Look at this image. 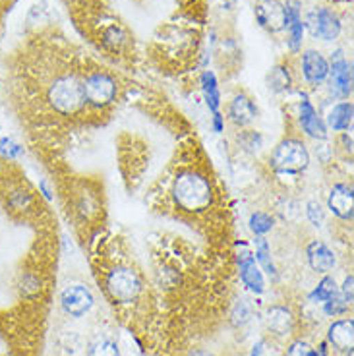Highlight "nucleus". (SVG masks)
<instances>
[{"label":"nucleus","instance_id":"nucleus-6","mask_svg":"<svg viewBox=\"0 0 354 356\" xmlns=\"http://www.w3.org/2000/svg\"><path fill=\"white\" fill-rule=\"evenodd\" d=\"M304 29L310 31V35L319 41H335L343 31V24L335 10L331 8H314L306 14Z\"/></svg>","mask_w":354,"mask_h":356},{"label":"nucleus","instance_id":"nucleus-19","mask_svg":"<svg viewBox=\"0 0 354 356\" xmlns=\"http://www.w3.org/2000/svg\"><path fill=\"white\" fill-rule=\"evenodd\" d=\"M202 91H204V99L207 107L211 113H219L221 107V93H219V83L217 78L211 70H205L202 74Z\"/></svg>","mask_w":354,"mask_h":356},{"label":"nucleus","instance_id":"nucleus-16","mask_svg":"<svg viewBox=\"0 0 354 356\" xmlns=\"http://www.w3.org/2000/svg\"><path fill=\"white\" fill-rule=\"evenodd\" d=\"M306 258L314 271L318 273H329L337 264L335 252L329 248L325 242L312 241L306 248Z\"/></svg>","mask_w":354,"mask_h":356},{"label":"nucleus","instance_id":"nucleus-4","mask_svg":"<svg viewBox=\"0 0 354 356\" xmlns=\"http://www.w3.org/2000/svg\"><path fill=\"white\" fill-rule=\"evenodd\" d=\"M81 89H83L86 105L93 108H106L116 101L118 81L108 72L93 70L86 78H81Z\"/></svg>","mask_w":354,"mask_h":356},{"label":"nucleus","instance_id":"nucleus-23","mask_svg":"<svg viewBox=\"0 0 354 356\" xmlns=\"http://www.w3.org/2000/svg\"><path fill=\"white\" fill-rule=\"evenodd\" d=\"M256 261L257 266L264 267V271L269 273L271 277L277 275V269H275L273 259H271V248L264 236H257L256 238Z\"/></svg>","mask_w":354,"mask_h":356},{"label":"nucleus","instance_id":"nucleus-29","mask_svg":"<svg viewBox=\"0 0 354 356\" xmlns=\"http://www.w3.org/2000/svg\"><path fill=\"white\" fill-rule=\"evenodd\" d=\"M0 155L4 159H16L24 155V147L14 138H2L0 140Z\"/></svg>","mask_w":354,"mask_h":356},{"label":"nucleus","instance_id":"nucleus-1","mask_svg":"<svg viewBox=\"0 0 354 356\" xmlns=\"http://www.w3.org/2000/svg\"><path fill=\"white\" fill-rule=\"evenodd\" d=\"M172 200L186 213H204L213 204V186L209 178L198 170H184L172 182Z\"/></svg>","mask_w":354,"mask_h":356},{"label":"nucleus","instance_id":"nucleus-9","mask_svg":"<svg viewBox=\"0 0 354 356\" xmlns=\"http://www.w3.org/2000/svg\"><path fill=\"white\" fill-rule=\"evenodd\" d=\"M300 72L306 83H310L312 88H319L328 81L329 60L321 51L308 49L300 56Z\"/></svg>","mask_w":354,"mask_h":356},{"label":"nucleus","instance_id":"nucleus-24","mask_svg":"<svg viewBox=\"0 0 354 356\" xmlns=\"http://www.w3.org/2000/svg\"><path fill=\"white\" fill-rule=\"evenodd\" d=\"M250 231L254 232L256 236H266L267 232L273 229V217L266 211H256V213L250 215Z\"/></svg>","mask_w":354,"mask_h":356},{"label":"nucleus","instance_id":"nucleus-26","mask_svg":"<svg viewBox=\"0 0 354 356\" xmlns=\"http://www.w3.org/2000/svg\"><path fill=\"white\" fill-rule=\"evenodd\" d=\"M287 356H328V350H325V345H321L316 350L306 341H294L287 350Z\"/></svg>","mask_w":354,"mask_h":356},{"label":"nucleus","instance_id":"nucleus-30","mask_svg":"<svg viewBox=\"0 0 354 356\" xmlns=\"http://www.w3.org/2000/svg\"><path fill=\"white\" fill-rule=\"evenodd\" d=\"M306 215H308V221L314 225V227H321L325 222V211H323V205L312 200L306 204Z\"/></svg>","mask_w":354,"mask_h":356},{"label":"nucleus","instance_id":"nucleus-17","mask_svg":"<svg viewBox=\"0 0 354 356\" xmlns=\"http://www.w3.org/2000/svg\"><path fill=\"white\" fill-rule=\"evenodd\" d=\"M353 116H354V107L351 101H341L333 105V108L329 111L328 115V128L335 130V132H346L351 126H353Z\"/></svg>","mask_w":354,"mask_h":356},{"label":"nucleus","instance_id":"nucleus-13","mask_svg":"<svg viewBox=\"0 0 354 356\" xmlns=\"http://www.w3.org/2000/svg\"><path fill=\"white\" fill-rule=\"evenodd\" d=\"M240 264V279L242 283L248 286L252 293L262 294L266 291V281H264V273L257 266V261L254 259V256L250 254L248 250H244L239 256Z\"/></svg>","mask_w":354,"mask_h":356},{"label":"nucleus","instance_id":"nucleus-11","mask_svg":"<svg viewBox=\"0 0 354 356\" xmlns=\"http://www.w3.org/2000/svg\"><path fill=\"white\" fill-rule=\"evenodd\" d=\"M61 304L70 318H81L91 310L93 294L86 285H68L61 294Z\"/></svg>","mask_w":354,"mask_h":356},{"label":"nucleus","instance_id":"nucleus-3","mask_svg":"<svg viewBox=\"0 0 354 356\" xmlns=\"http://www.w3.org/2000/svg\"><path fill=\"white\" fill-rule=\"evenodd\" d=\"M269 163L277 175H287V177L302 175L310 167V152L302 140L284 138L283 142L277 143Z\"/></svg>","mask_w":354,"mask_h":356},{"label":"nucleus","instance_id":"nucleus-14","mask_svg":"<svg viewBox=\"0 0 354 356\" xmlns=\"http://www.w3.org/2000/svg\"><path fill=\"white\" fill-rule=\"evenodd\" d=\"M328 339L339 353L351 355L354 347V321L351 318L333 321L328 330Z\"/></svg>","mask_w":354,"mask_h":356},{"label":"nucleus","instance_id":"nucleus-5","mask_svg":"<svg viewBox=\"0 0 354 356\" xmlns=\"http://www.w3.org/2000/svg\"><path fill=\"white\" fill-rule=\"evenodd\" d=\"M105 285L115 302H134L142 293V281L130 267H116L108 271Z\"/></svg>","mask_w":354,"mask_h":356},{"label":"nucleus","instance_id":"nucleus-18","mask_svg":"<svg viewBox=\"0 0 354 356\" xmlns=\"http://www.w3.org/2000/svg\"><path fill=\"white\" fill-rule=\"evenodd\" d=\"M267 327L277 335H289L292 330V314L284 306H271L267 310Z\"/></svg>","mask_w":354,"mask_h":356},{"label":"nucleus","instance_id":"nucleus-25","mask_svg":"<svg viewBox=\"0 0 354 356\" xmlns=\"http://www.w3.org/2000/svg\"><path fill=\"white\" fill-rule=\"evenodd\" d=\"M337 293H339V289H337L335 279L325 275L321 281H319V285L316 286V291L310 294V298L314 300V302H325V300H329V298Z\"/></svg>","mask_w":354,"mask_h":356},{"label":"nucleus","instance_id":"nucleus-15","mask_svg":"<svg viewBox=\"0 0 354 356\" xmlns=\"http://www.w3.org/2000/svg\"><path fill=\"white\" fill-rule=\"evenodd\" d=\"M227 116H229V120L234 126H248L257 116L256 103H254L248 95L236 93V95L232 97V101L229 103Z\"/></svg>","mask_w":354,"mask_h":356},{"label":"nucleus","instance_id":"nucleus-7","mask_svg":"<svg viewBox=\"0 0 354 356\" xmlns=\"http://www.w3.org/2000/svg\"><path fill=\"white\" fill-rule=\"evenodd\" d=\"M328 83L335 97L346 101L353 95V63L346 60L343 51H337L329 60Z\"/></svg>","mask_w":354,"mask_h":356},{"label":"nucleus","instance_id":"nucleus-31","mask_svg":"<svg viewBox=\"0 0 354 356\" xmlns=\"http://www.w3.org/2000/svg\"><path fill=\"white\" fill-rule=\"evenodd\" d=\"M353 281H354L353 275L346 277L345 283H343V286H341V291H339L341 296H343L348 304H353Z\"/></svg>","mask_w":354,"mask_h":356},{"label":"nucleus","instance_id":"nucleus-32","mask_svg":"<svg viewBox=\"0 0 354 356\" xmlns=\"http://www.w3.org/2000/svg\"><path fill=\"white\" fill-rule=\"evenodd\" d=\"M213 130L217 134H221L225 130V118L221 113H213Z\"/></svg>","mask_w":354,"mask_h":356},{"label":"nucleus","instance_id":"nucleus-21","mask_svg":"<svg viewBox=\"0 0 354 356\" xmlns=\"http://www.w3.org/2000/svg\"><path fill=\"white\" fill-rule=\"evenodd\" d=\"M88 356H120V348L116 345L115 339L99 335L89 343Z\"/></svg>","mask_w":354,"mask_h":356},{"label":"nucleus","instance_id":"nucleus-28","mask_svg":"<svg viewBox=\"0 0 354 356\" xmlns=\"http://www.w3.org/2000/svg\"><path fill=\"white\" fill-rule=\"evenodd\" d=\"M348 306H351V304L346 302L345 298L341 296V293H337L333 294L329 300L323 302V310H325L328 316H341V314H345V312L348 310Z\"/></svg>","mask_w":354,"mask_h":356},{"label":"nucleus","instance_id":"nucleus-10","mask_svg":"<svg viewBox=\"0 0 354 356\" xmlns=\"http://www.w3.org/2000/svg\"><path fill=\"white\" fill-rule=\"evenodd\" d=\"M298 124H300L302 132L310 136L314 140H328V124L325 120L319 116L316 107L312 105L306 93L300 91V105H298Z\"/></svg>","mask_w":354,"mask_h":356},{"label":"nucleus","instance_id":"nucleus-2","mask_svg":"<svg viewBox=\"0 0 354 356\" xmlns=\"http://www.w3.org/2000/svg\"><path fill=\"white\" fill-rule=\"evenodd\" d=\"M47 103L56 115L76 116L86 107L81 78L74 72H63L54 76L47 86Z\"/></svg>","mask_w":354,"mask_h":356},{"label":"nucleus","instance_id":"nucleus-8","mask_svg":"<svg viewBox=\"0 0 354 356\" xmlns=\"http://www.w3.org/2000/svg\"><path fill=\"white\" fill-rule=\"evenodd\" d=\"M256 19L259 26L267 29L269 33H279L284 31L289 26V14H287V4L279 0H259L256 4Z\"/></svg>","mask_w":354,"mask_h":356},{"label":"nucleus","instance_id":"nucleus-33","mask_svg":"<svg viewBox=\"0 0 354 356\" xmlns=\"http://www.w3.org/2000/svg\"><path fill=\"white\" fill-rule=\"evenodd\" d=\"M39 188H41V192H43V196L47 197V200H51V190H49V188H47V182H45V180H41V182H39Z\"/></svg>","mask_w":354,"mask_h":356},{"label":"nucleus","instance_id":"nucleus-20","mask_svg":"<svg viewBox=\"0 0 354 356\" xmlns=\"http://www.w3.org/2000/svg\"><path fill=\"white\" fill-rule=\"evenodd\" d=\"M126 43H128V35L118 24H111L101 31V44H103V49L111 51V53L122 51Z\"/></svg>","mask_w":354,"mask_h":356},{"label":"nucleus","instance_id":"nucleus-22","mask_svg":"<svg viewBox=\"0 0 354 356\" xmlns=\"http://www.w3.org/2000/svg\"><path fill=\"white\" fill-rule=\"evenodd\" d=\"M292 86V76L289 68L284 64L275 66L273 70L269 72V89H273L275 93H284L289 91Z\"/></svg>","mask_w":354,"mask_h":356},{"label":"nucleus","instance_id":"nucleus-34","mask_svg":"<svg viewBox=\"0 0 354 356\" xmlns=\"http://www.w3.org/2000/svg\"><path fill=\"white\" fill-rule=\"evenodd\" d=\"M194 356H207V355H202V353H198V355H194Z\"/></svg>","mask_w":354,"mask_h":356},{"label":"nucleus","instance_id":"nucleus-12","mask_svg":"<svg viewBox=\"0 0 354 356\" xmlns=\"http://www.w3.org/2000/svg\"><path fill=\"white\" fill-rule=\"evenodd\" d=\"M328 207L331 213L335 215L337 219L341 221L351 222L354 217V194L353 186L345 184V182H339L335 186L331 188L328 197Z\"/></svg>","mask_w":354,"mask_h":356},{"label":"nucleus","instance_id":"nucleus-27","mask_svg":"<svg viewBox=\"0 0 354 356\" xmlns=\"http://www.w3.org/2000/svg\"><path fill=\"white\" fill-rule=\"evenodd\" d=\"M239 143L246 149V152H257V149H262V145H264V138H262V134L259 132L248 130V132L240 134Z\"/></svg>","mask_w":354,"mask_h":356}]
</instances>
